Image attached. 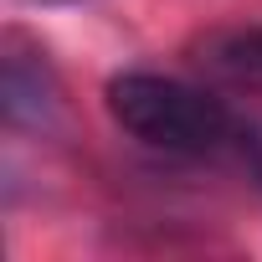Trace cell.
Masks as SVG:
<instances>
[{
  "instance_id": "obj_1",
  "label": "cell",
  "mask_w": 262,
  "mask_h": 262,
  "mask_svg": "<svg viewBox=\"0 0 262 262\" xmlns=\"http://www.w3.org/2000/svg\"><path fill=\"white\" fill-rule=\"evenodd\" d=\"M108 113L128 139L165 155H211L236 134V118L216 93L160 72H118L108 82Z\"/></svg>"
},
{
  "instance_id": "obj_3",
  "label": "cell",
  "mask_w": 262,
  "mask_h": 262,
  "mask_svg": "<svg viewBox=\"0 0 262 262\" xmlns=\"http://www.w3.org/2000/svg\"><path fill=\"white\" fill-rule=\"evenodd\" d=\"M221 67H226L231 77L262 82V26H257V31H247V36H236V41H226V52H221Z\"/></svg>"
},
{
  "instance_id": "obj_2",
  "label": "cell",
  "mask_w": 262,
  "mask_h": 262,
  "mask_svg": "<svg viewBox=\"0 0 262 262\" xmlns=\"http://www.w3.org/2000/svg\"><path fill=\"white\" fill-rule=\"evenodd\" d=\"M0 98H6V123L26 128V123H47V113L57 108V77L47 67L41 52H26L21 36H6V77H0Z\"/></svg>"
},
{
  "instance_id": "obj_4",
  "label": "cell",
  "mask_w": 262,
  "mask_h": 262,
  "mask_svg": "<svg viewBox=\"0 0 262 262\" xmlns=\"http://www.w3.org/2000/svg\"><path fill=\"white\" fill-rule=\"evenodd\" d=\"M26 6H62V0H26Z\"/></svg>"
}]
</instances>
